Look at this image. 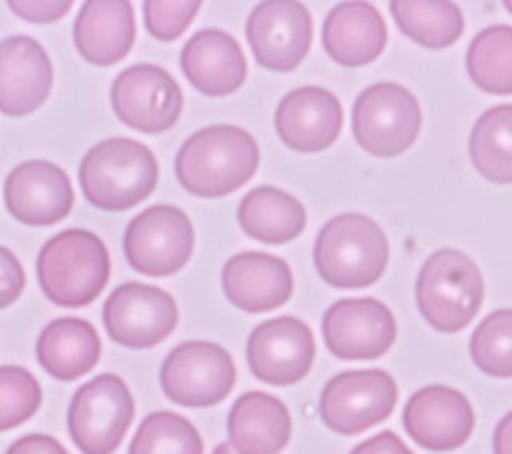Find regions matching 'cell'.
Instances as JSON below:
<instances>
[{
    "label": "cell",
    "mask_w": 512,
    "mask_h": 454,
    "mask_svg": "<svg viewBox=\"0 0 512 454\" xmlns=\"http://www.w3.org/2000/svg\"><path fill=\"white\" fill-rule=\"evenodd\" d=\"M8 6L12 8V12L28 22H34V24H48V22H56L60 20L70 8H72V2H38V0H10Z\"/></svg>",
    "instance_id": "obj_35"
},
{
    "label": "cell",
    "mask_w": 512,
    "mask_h": 454,
    "mask_svg": "<svg viewBox=\"0 0 512 454\" xmlns=\"http://www.w3.org/2000/svg\"><path fill=\"white\" fill-rule=\"evenodd\" d=\"M6 454H68L64 446L46 434H28L10 444Z\"/></svg>",
    "instance_id": "obj_37"
},
{
    "label": "cell",
    "mask_w": 512,
    "mask_h": 454,
    "mask_svg": "<svg viewBox=\"0 0 512 454\" xmlns=\"http://www.w3.org/2000/svg\"><path fill=\"white\" fill-rule=\"evenodd\" d=\"M388 254L384 230L356 212L330 218L314 242V266L334 288L374 284L388 264Z\"/></svg>",
    "instance_id": "obj_4"
},
{
    "label": "cell",
    "mask_w": 512,
    "mask_h": 454,
    "mask_svg": "<svg viewBox=\"0 0 512 454\" xmlns=\"http://www.w3.org/2000/svg\"><path fill=\"white\" fill-rule=\"evenodd\" d=\"M36 274L48 300L64 308H80L96 300L108 284L110 256L94 232L68 228L42 246Z\"/></svg>",
    "instance_id": "obj_3"
},
{
    "label": "cell",
    "mask_w": 512,
    "mask_h": 454,
    "mask_svg": "<svg viewBox=\"0 0 512 454\" xmlns=\"http://www.w3.org/2000/svg\"><path fill=\"white\" fill-rule=\"evenodd\" d=\"M136 36L134 10L126 0H90L74 22V44L80 56L96 66L120 62Z\"/></svg>",
    "instance_id": "obj_22"
},
{
    "label": "cell",
    "mask_w": 512,
    "mask_h": 454,
    "mask_svg": "<svg viewBox=\"0 0 512 454\" xmlns=\"http://www.w3.org/2000/svg\"><path fill=\"white\" fill-rule=\"evenodd\" d=\"M236 216L242 230L264 244H286L306 226L302 202L276 186L252 188L240 200Z\"/></svg>",
    "instance_id": "obj_26"
},
{
    "label": "cell",
    "mask_w": 512,
    "mask_h": 454,
    "mask_svg": "<svg viewBox=\"0 0 512 454\" xmlns=\"http://www.w3.org/2000/svg\"><path fill=\"white\" fill-rule=\"evenodd\" d=\"M314 354L312 330L294 316H278L258 324L246 344L250 372L272 386L300 382L310 372Z\"/></svg>",
    "instance_id": "obj_15"
},
{
    "label": "cell",
    "mask_w": 512,
    "mask_h": 454,
    "mask_svg": "<svg viewBox=\"0 0 512 454\" xmlns=\"http://www.w3.org/2000/svg\"><path fill=\"white\" fill-rule=\"evenodd\" d=\"M470 358L488 376L512 378V308L494 310L476 326Z\"/></svg>",
    "instance_id": "obj_31"
},
{
    "label": "cell",
    "mask_w": 512,
    "mask_h": 454,
    "mask_svg": "<svg viewBox=\"0 0 512 454\" xmlns=\"http://www.w3.org/2000/svg\"><path fill=\"white\" fill-rule=\"evenodd\" d=\"M390 14L404 36L426 48L452 46L464 32V16L446 0H392Z\"/></svg>",
    "instance_id": "obj_27"
},
{
    "label": "cell",
    "mask_w": 512,
    "mask_h": 454,
    "mask_svg": "<svg viewBox=\"0 0 512 454\" xmlns=\"http://www.w3.org/2000/svg\"><path fill=\"white\" fill-rule=\"evenodd\" d=\"M102 320L116 344L150 348L172 334L178 322V308L166 290L142 282H126L106 298Z\"/></svg>",
    "instance_id": "obj_12"
},
{
    "label": "cell",
    "mask_w": 512,
    "mask_h": 454,
    "mask_svg": "<svg viewBox=\"0 0 512 454\" xmlns=\"http://www.w3.org/2000/svg\"><path fill=\"white\" fill-rule=\"evenodd\" d=\"M36 358L58 380H76L90 372L100 358L96 328L82 318L52 320L38 336Z\"/></svg>",
    "instance_id": "obj_25"
},
{
    "label": "cell",
    "mask_w": 512,
    "mask_h": 454,
    "mask_svg": "<svg viewBox=\"0 0 512 454\" xmlns=\"http://www.w3.org/2000/svg\"><path fill=\"white\" fill-rule=\"evenodd\" d=\"M194 228L176 206L156 204L136 214L124 232L128 264L152 278L176 274L192 256Z\"/></svg>",
    "instance_id": "obj_8"
},
{
    "label": "cell",
    "mask_w": 512,
    "mask_h": 454,
    "mask_svg": "<svg viewBox=\"0 0 512 454\" xmlns=\"http://www.w3.org/2000/svg\"><path fill=\"white\" fill-rule=\"evenodd\" d=\"M386 24L368 2L336 4L322 26V42L328 56L342 66H364L376 60L386 46Z\"/></svg>",
    "instance_id": "obj_23"
},
{
    "label": "cell",
    "mask_w": 512,
    "mask_h": 454,
    "mask_svg": "<svg viewBox=\"0 0 512 454\" xmlns=\"http://www.w3.org/2000/svg\"><path fill=\"white\" fill-rule=\"evenodd\" d=\"M200 6L198 0H146L142 6L144 26L162 42L176 40L190 26Z\"/></svg>",
    "instance_id": "obj_33"
},
{
    "label": "cell",
    "mask_w": 512,
    "mask_h": 454,
    "mask_svg": "<svg viewBox=\"0 0 512 454\" xmlns=\"http://www.w3.org/2000/svg\"><path fill=\"white\" fill-rule=\"evenodd\" d=\"M422 126L414 94L396 82L364 88L352 108V130L362 150L378 158L406 152Z\"/></svg>",
    "instance_id": "obj_6"
},
{
    "label": "cell",
    "mask_w": 512,
    "mask_h": 454,
    "mask_svg": "<svg viewBox=\"0 0 512 454\" xmlns=\"http://www.w3.org/2000/svg\"><path fill=\"white\" fill-rule=\"evenodd\" d=\"M246 38L260 66L272 72H292L312 44V16L294 0L260 2L248 16Z\"/></svg>",
    "instance_id": "obj_13"
},
{
    "label": "cell",
    "mask_w": 512,
    "mask_h": 454,
    "mask_svg": "<svg viewBox=\"0 0 512 454\" xmlns=\"http://www.w3.org/2000/svg\"><path fill=\"white\" fill-rule=\"evenodd\" d=\"M84 198L100 210H128L146 200L158 182V162L148 146L116 136L92 146L78 170Z\"/></svg>",
    "instance_id": "obj_2"
},
{
    "label": "cell",
    "mask_w": 512,
    "mask_h": 454,
    "mask_svg": "<svg viewBox=\"0 0 512 454\" xmlns=\"http://www.w3.org/2000/svg\"><path fill=\"white\" fill-rule=\"evenodd\" d=\"M326 348L340 360H374L396 340V320L376 298H342L322 316Z\"/></svg>",
    "instance_id": "obj_14"
},
{
    "label": "cell",
    "mask_w": 512,
    "mask_h": 454,
    "mask_svg": "<svg viewBox=\"0 0 512 454\" xmlns=\"http://www.w3.org/2000/svg\"><path fill=\"white\" fill-rule=\"evenodd\" d=\"M492 448L494 454H512V410L496 424Z\"/></svg>",
    "instance_id": "obj_38"
},
{
    "label": "cell",
    "mask_w": 512,
    "mask_h": 454,
    "mask_svg": "<svg viewBox=\"0 0 512 454\" xmlns=\"http://www.w3.org/2000/svg\"><path fill=\"white\" fill-rule=\"evenodd\" d=\"M290 432V412L272 394L246 392L230 408L228 440L236 454H278L288 444Z\"/></svg>",
    "instance_id": "obj_24"
},
{
    "label": "cell",
    "mask_w": 512,
    "mask_h": 454,
    "mask_svg": "<svg viewBox=\"0 0 512 454\" xmlns=\"http://www.w3.org/2000/svg\"><path fill=\"white\" fill-rule=\"evenodd\" d=\"M398 400L394 378L376 368L346 370L330 378L320 394L322 422L344 436L384 422Z\"/></svg>",
    "instance_id": "obj_10"
},
{
    "label": "cell",
    "mask_w": 512,
    "mask_h": 454,
    "mask_svg": "<svg viewBox=\"0 0 512 454\" xmlns=\"http://www.w3.org/2000/svg\"><path fill=\"white\" fill-rule=\"evenodd\" d=\"M260 150L240 126L216 124L194 132L176 154L178 182L194 196L220 198L244 186L256 172Z\"/></svg>",
    "instance_id": "obj_1"
},
{
    "label": "cell",
    "mask_w": 512,
    "mask_h": 454,
    "mask_svg": "<svg viewBox=\"0 0 512 454\" xmlns=\"http://www.w3.org/2000/svg\"><path fill=\"white\" fill-rule=\"evenodd\" d=\"M484 300V280L474 260L454 248L428 256L416 278V302L424 320L438 332L466 328Z\"/></svg>",
    "instance_id": "obj_5"
},
{
    "label": "cell",
    "mask_w": 512,
    "mask_h": 454,
    "mask_svg": "<svg viewBox=\"0 0 512 454\" xmlns=\"http://www.w3.org/2000/svg\"><path fill=\"white\" fill-rule=\"evenodd\" d=\"M342 122L340 100L320 86H302L288 92L274 114L280 140L302 154L326 150L338 138Z\"/></svg>",
    "instance_id": "obj_18"
},
{
    "label": "cell",
    "mask_w": 512,
    "mask_h": 454,
    "mask_svg": "<svg viewBox=\"0 0 512 454\" xmlns=\"http://www.w3.org/2000/svg\"><path fill=\"white\" fill-rule=\"evenodd\" d=\"M110 102L126 126L144 134H160L178 122L184 98L178 82L164 68L134 64L112 82Z\"/></svg>",
    "instance_id": "obj_11"
},
{
    "label": "cell",
    "mask_w": 512,
    "mask_h": 454,
    "mask_svg": "<svg viewBox=\"0 0 512 454\" xmlns=\"http://www.w3.org/2000/svg\"><path fill=\"white\" fill-rule=\"evenodd\" d=\"M470 80L488 94H512V26L494 24L474 36L466 52Z\"/></svg>",
    "instance_id": "obj_29"
},
{
    "label": "cell",
    "mask_w": 512,
    "mask_h": 454,
    "mask_svg": "<svg viewBox=\"0 0 512 454\" xmlns=\"http://www.w3.org/2000/svg\"><path fill=\"white\" fill-rule=\"evenodd\" d=\"M52 88V64L30 36H10L0 42V112L28 116L40 108Z\"/></svg>",
    "instance_id": "obj_19"
},
{
    "label": "cell",
    "mask_w": 512,
    "mask_h": 454,
    "mask_svg": "<svg viewBox=\"0 0 512 454\" xmlns=\"http://www.w3.org/2000/svg\"><path fill=\"white\" fill-rule=\"evenodd\" d=\"M226 298L240 310L258 314L282 306L294 288L290 266L266 252H240L222 266Z\"/></svg>",
    "instance_id": "obj_20"
},
{
    "label": "cell",
    "mask_w": 512,
    "mask_h": 454,
    "mask_svg": "<svg viewBox=\"0 0 512 454\" xmlns=\"http://www.w3.org/2000/svg\"><path fill=\"white\" fill-rule=\"evenodd\" d=\"M128 454H202V438L184 416L158 410L140 422Z\"/></svg>",
    "instance_id": "obj_30"
},
{
    "label": "cell",
    "mask_w": 512,
    "mask_h": 454,
    "mask_svg": "<svg viewBox=\"0 0 512 454\" xmlns=\"http://www.w3.org/2000/svg\"><path fill=\"white\" fill-rule=\"evenodd\" d=\"M40 402V384L26 368L0 366V432L32 418Z\"/></svg>",
    "instance_id": "obj_32"
},
{
    "label": "cell",
    "mask_w": 512,
    "mask_h": 454,
    "mask_svg": "<svg viewBox=\"0 0 512 454\" xmlns=\"http://www.w3.org/2000/svg\"><path fill=\"white\" fill-rule=\"evenodd\" d=\"M408 436L430 452L462 446L474 430V410L456 388L432 384L416 390L402 412Z\"/></svg>",
    "instance_id": "obj_16"
},
{
    "label": "cell",
    "mask_w": 512,
    "mask_h": 454,
    "mask_svg": "<svg viewBox=\"0 0 512 454\" xmlns=\"http://www.w3.org/2000/svg\"><path fill=\"white\" fill-rule=\"evenodd\" d=\"M180 66L188 82L206 96L236 92L248 74L240 44L216 28L200 30L184 44Z\"/></svg>",
    "instance_id": "obj_21"
},
{
    "label": "cell",
    "mask_w": 512,
    "mask_h": 454,
    "mask_svg": "<svg viewBox=\"0 0 512 454\" xmlns=\"http://www.w3.org/2000/svg\"><path fill=\"white\" fill-rule=\"evenodd\" d=\"M504 8L512 14V0H504Z\"/></svg>",
    "instance_id": "obj_40"
},
{
    "label": "cell",
    "mask_w": 512,
    "mask_h": 454,
    "mask_svg": "<svg viewBox=\"0 0 512 454\" xmlns=\"http://www.w3.org/2000/svg\"><path fill=\"white\" fill-rule=\"evenodd\" d=\"M236 382L232 356L214 342L192 340L178 344L162 362L160 386L164 394L188 408L222 402Z\"/></svg>",
    "instance_id": "obj_9"
},
{
    "label": "cell",
    "mask_w": 512,
    "mask_h": 454,
    "mask_svg": "<svg viewBox=\"0 0 512 454\" xmlns=\"http://www.w3.org/2000/svg\"><path fill=\"white\" fill-rule=\"evenodd\" d=\"M212 454H236V452L230 448V444H218Z\"/></svg>",
    "instance_id": "obj_39"
},
{
    "label": "cell",
    "mask_w": 512,
    "mask_h": 454,
    "mask_svg": "<svg viewBox=\"0 0 512 454\" xmlns=\"http://www.w3.org/2000/svg\"><path fill=\"white\" fill-rule=\"evenodd\" d=\"M468 152L488 182L512 184V104L492 106L474 122Z\"/></svg>",
    "instance_id": "obj_28"
},
{
    "label": "cell",
    "mask_w": 512,
    "mask_h": 454,
    "mask_svg": "<svg viewBox=\"0 0 512 454\" xmlns=\"http://www.w3.org/2000/svg\"><path fill=\"white\" fill-rule=\"evenodd\" d=\"M4 202L22 224L50 226L68 216L74 192L60 166L48 160H28L6 176Z\"/></svg>",
    "instance_id": "obj_17"
},
{
    "label": "cell",
    "mask_w": 512,
    "mask_h": 454,
    "mask_svg": "<svg viewBox=\"0 0 512 454\" xmlns=\"http://www.w3.org/2000/svg\"><path fill=\"white\" fill-rule=\"evenodd\" d=\"M24 268L18 258L4 246H0V308L18 300L24 290Z\"/></svg>",
    "instance_id": "obj_34"
},
{
    "label": "cell",
    "mask_w": 512,
    "mask_h": 454,
    "mask_svg": "<svg viewBox=\"0 0 512 454\" xmlns=\"http://www.w3.org/2000/svg\"><path fill=\"white\" fill-rule=\"evenodd\" d=\"M350 454H412V450L394 432L384 430L354 446Z\"/></svg>",
    "instance_id": "obj_36"
},
{
    "label": "cell",
    "mask_w": 512,
    "mask_h": 454,
    "mask_svg": "<svg viewBox=\"0 0 512 454\" xmlns=\"http://www.w3.org/2000/svg\"><path fill=\"white\" fill-rule=\"evenodd\" d=\"M134 418V402L126 382L116 374H100L82 384L68 408V432L84 454H110L122 442Z\"/></svg>",
    "instance_id": "obj_7"
}]
</instances>
